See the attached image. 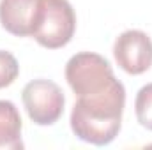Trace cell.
Segmentation results:
<instances>
[{"label":"cell","mask_w":152,"mask_h":150,"mask_svg":"<svg viewBox=\"0 0 152 150\" xmlns=\"http://www.w3.org/2000/svg\"><path fill=\"white\" fill-rule=\"evenodd\" d=\"M117 64L129 74H143L152 66V41L142 30H126L113 44Z\"/></svg>","instance_id":"5b68a950"},{"label":"cell","mask_w":152,"mask_h":150,"mask_svg":"<svg viewBox=\"0 0 152 150\" xmlns=\"http://www.w3.org/2000/svg\"><path fill=\"white\" fill-rule=\"evenodd\" d=\"M126 104L124 85L115 79L106 90L78 97L71 111V129L81 141L104 147L112 143L122 122Z\"/></svg>","instance_id":"6da1fadb"},{"label":"cell","mask_w":152,"mask_h":150,"mask_svg":"<svg viewBox=\"0 0 152 150\" xmlns=\"http://www.w3.org/2000/svg\"><path fill=\"white\" fill-rule=\"evenodd\" d=\"M21 99L30 120L37 125H51L64 113V92L50 79H34L27 83Z\"/></svg>","instance_id":"277c9868"},{"label":"cell","mask_w":152,"mask_h":150,"mask_svg":"<svg viewBox=\"0 0 152 150\" xmlns=\"http://www.w3.org/2000/svg\"><path fill=\"white\" fill-rule=\"evenodd\" d=\"M76 28V16L67 0H41L34 39L48 50L66 46Z\"/></svg>","instance_id":"3957f363"},{"label":"cell","mask_w":152,"mask_h":150,"mask_svg":"<svg viewBox=\"0 0 152 150\" xmlns=\"http://www.w3.org/2000/svg\"><path fill=\"white\" fill-rule=\"evenodd\" d=\"M66 79L76 95L83 97L106 90L110 85H113L117 78L104 57L81 51L69 58L66 66Z\"/></svg>","instance_id":"7a4b0ae2"},{"label":"cell","mask_w":152,"mask_h":150,"mask_svg":"<svg viewBox=\"0 0 152 150\" xmlns=\"http://www.w3.org/2000/svg\"><path fill=\"white\" fill-rule=\"evenodd\" d=\"M39 11L41 0H0V23L12 36H32Z\"/></svg>","instance_id":"8992f818"},{"label":"cell","mask_w":152,"mask_h":150,"mask_svg":"<svg viewBox=\"0 0 152 150\" xmlns=\"http://www.w3.org/2000/svg\"><path fill=\"white\" fill-rule=\"evenodd\" d=\"M21 117L11 101H0V150H21Z\"/></svg>","instance_id":"52a82bcc"},{"label":"cell","mask_w":152,"mask_h":150,"mask_svg":"<svg viewBox=\"0 0 152 150\" xmlns=\"http://www.w3.org/2000/svg\"><path fill=\"white\" fill-rule=\"evenodd\" d=\"M18 74H20V66L14 55L0 50V88L9 87L18 78Z\"/></svg>","instance_id":"9c48e42d"},{"label":"cell","mask_w":152,"mask_h":150,"mask_svg":"<svg viewBox=\"0 0 152 150\" xmlns=\"http://www.w3.org/2000/svg\"><path fill=\"white\" fill-rule=\"evenodd\" d=\"M134 111L138 122L152 131V83L142 87L136 94V101H134Z\"/></svg>","instance_id":"ba28073f"}]
</instances>
